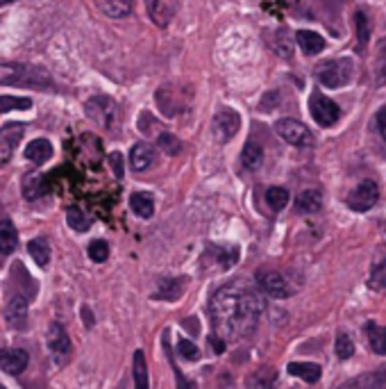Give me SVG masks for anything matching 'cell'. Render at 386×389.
<instances>
[{
  "instance_id": "12",
  "label": "cell",
  "mask_w": 386,
  "mask_h": 389,
  "mask_svg": "<svg viewBox=\"0 0 386 389\" xmlns=\"http://www.w3.org/2000/svg\"><path fill=\"white\" fill-rule=\"evenodd\" d=\"M5 319L11 330H26L28 328V301L26 296L14 294L5 307Z\"/></svg>"
},
{
  "instance_id": "48",
  "label": "cell",
  "mask_w": 386,
  "mask_h": 389,
  "mask_svg": "<svg viewBox=\"0 0 386 389\" xmlns=\"http://www.w3.org/2000/svg\"><path fill=\"white\" fill-rule=\"evenodd\" d=\"M0 389H5V387H3V385H0Z\"/></svg>"
},
{
  "instance_id": "36",
  "label": "cell",
  "mask_w": 386,
  "mask_h": 389,
  "mask_svg": "<svg viewBox=\"0 0 386 389\" xmlns=\"http://www.w3.org/2000/svg\"><path fill=\"white\" fill-rule=\"evenodd\" d=\"M334 353H336V358L338 360H350L355 356V341L350 335L341 333L336 337V344H334Z\"/></svg>"
},
{
  "instance_id": "24",
  "label": "cell",
  "mask_w": 386,
  "mask_h": 389,
  "mask_svg": "<svg viewBox=\"0 0 386 389\" xmlns=\"http://www.w3.org/2000/svg\"><path fill=\"white\" fill-rule=\"evenodd\" d=\"M241 164H243V169H248V171H257L264 164V148L259 144H254V142H248L241 151Z\"/></svg>"
},
{
  "instance_id": "40",
  "label": "cell",
  "mask_w": 386,
  "mask_h": 389,
  "mask_svg": "<svg viewBox=\"0 0 386 389\" xmlns=\"http://www.w3.org/2000/svg\"><path fill=\"white\" fill-rule=\"evenodd\" d=\"M368 284H370L372 289H382L384 284H386V257L382 262H377V265H372Z\"/></svg>"
},
{
  "instance_id": "10",
  "label": "cell",
  "mask_w": 386,
  "mask_h": 389,
  "mask_svg": "<svg viewBox=\"0 0 386 389\" xmlns=\"http://www.w3.org/2000/svg\"><path fill=\"white\" fill-rule=\"evenodd\" d=\"M45 344H48V351L53 353V358L57 364H64L71 356V339H68V333L64 330L62 324L53 321L48 326V335H45Z\"/></svg>"
},
{
  "instance_id": "46",
  "label": "cell",
  "mask_w": 386,
  "mask_h": 389,
  "mask_svg": "<svg viewBox=\"0 0 386 389\" xmlns=\"http://www.w3.org/2000/svg\"><path fill=\"white\" fill-rule=\"evenodd\" d=\"M82 316H85L87 326L91 328V326H93V319H91V312H89V307H82Z\"/></svg>"
},
{
  "instance_id": "15",
  "label": "cell",
  "mask_w": 386,
  "mask_h": 389,
  "mask_svg": "<svg viewBox=\"0 0 386 389\" xmlns=\"http://www.w3.org/2000/svg\"><path fill=\"white\" fill-rule=\"evenodd\" d=\"M384 385H386V371L380 369V371H372V373L357 375V378H350L338 389H382Z\"/></svg>"
},
{
  "instance_id": "43",
  "label": "cell",
  "mask_w": 386,
  "mask_h": 389,
  "mask_svg": "<svg viewBox=\"0 0 386 389\" xmlns=\"http://www.w3.org/2000/svg\"><path fill=\"white\" fill-rule=\"evenodd\" d=\"M109 164H112V169H114V176L121 180L123 174H125V169H123V155H121V153H112V155H109Z\"/></svg>"
},
{
  "instance_id": "37",
  "label": "cell",
  "mask_w": 386,
  "mask_h": 389,
  "mask_svg": "<svg viewBox=\"0 0 386 389\" xmlns=\"http://www.w3.org/2000/svg\"><path fill=\"white\" fill-rule=\"evenodd\" d=\"M375 85H386V39L377 46V57H375Z\"/></svg>"
},
{
  "instance_id": "38",
  "label": "cell",
  "mask_w": 386,
  "mask_h": 389,
  "mask_svg": "<svg viewBox=\"0 0 386 389\" xmlns=\"http://www.w3.org/2000/svg\"><path fill=\"white\" fill-rule=\"evenodd\" d=\"M157 146L161 148L163 153L166 155H180L182 153V142L178 139L175 134H168V132H163V134H159L157 137Z\"/></svg>"
},
{
  "instance_id": "30",
  "label": "cell",
  "mask_w": 386,
  "mask_h": 389,
  "mask_svg": "<svg viewBox=\"0 0 386 389\" xmlns=\"http://www.w3.org/2000/svg\"><path fill=\"white\" fill-rule=\"evenodd\" d=\"M32 110V100L26 96H0V114Z\"/></svg>"
},
{
  "instance_id": "7",
  "label": "cell",
  "mask_w": 386,
  "mask_h": 389,
  "mask_svg": "<svg viewBox=\"0 0 386 389\" xmlns=\"http://www.w3.org/2000/svg\"><path fill=\"white\" fill-rule=\"evenodd\" d=\"M239 128H241L239 112H234L230 107H220L214 114V119H212V132H214V139L216 142H220V144L230 142L232 137L239 132Z\"/></svg>"
},
{
  "instance_id": "33",
  "label": "cell",
  "mask_w": 386,
  "mask_h": 389,
  "mask_svg": "<svg viewBox=\"0 0 386 389\" xmlns=\"http://www.w3.org/2000/svg\"><path fill=\"white\" fill-rule=\"evenodd\" d=\"M355 26H357V50H364L370 39V23L364 11H357L355 14Z\"/></svg>"
},
{
  "instance_id": "45",
  "label": "cell",
  "mask_w": 386,
  "mask_h": 389,
  "mask_svg": "<svg viewBox=\"0 0 386 389\" xmlns=\"http://www.w3.org/2000/svg\"><path fill=\"white\" fill-rule=\"evenodd\" d=\"M209 341H212V346H214L216 353H223L225 351V339H220L218 335H212V337H209Z\"/></svg>"
},
{
  "instance_id": "3",
  "label": "cell",
  "mask_w": 386,
  "mask_h": 389,
  "mask_svg": "<svg viewBox=\"0 0 386 389\" xmlns=\"http://www.w3.org/2000/svg\"><path fill=\"white\" fill-rule=\"evenodd\" d=\"M355 73V64L350 57H338V60H327L318 68H316V75H318V82L327 89H341L345 87Z\"/></svg>"
},
{
  "instance_id": "26",
  "label": "cell",
  "mask_w": 386,
  "mask_h": 389,
  "mask_svg": "<svg viewBox=\"0 0 386 389\" xmlns=\"http://www.w3.org/2000/svg\"><path fill=\"white\" fill-rule=\"evenodd\" d=\"M132 373H134V389H148L150 380H148V362L144 351L134 353V362H132Z\"/></svg>"
},
{
  "instance_id": "14",
  "label": "cell",
  "mask_w": 386,
  "mask_h": 389,
  "mask_svg": "<svg viewBox=\"0 0 386 389\" xmlns=\"http://www.w3.org/2000/svg\"><path fill=\"white\" fill-rule=\"evenodd\" d=\"M157 162V151L155 146L150 144H134L132 151H130V166L136 171V174H141V171H148Z\"/></svg>"
},
{
  "instance_id": "20",
  "label": "cell",
  "mask_w": 386,
  "mask_h": 389,
  "mask_svg": "<svg viewBox=\"0 0 386 389\" xmlns=\"http://www.w3.org/2000/svg\"><path fill=\"white\" fill-rule=\"evenodd\" d=\"M323 208V196H321V191H316V189H305L302 193H298V198H296V210L300 214H313V212H318Z\"/></svg>"
},
{
  "instance_id": "23",
  "label": "cell",
  "mask_w": 386,
  "mask_h": 389,
  "mask_svg": "<svg viewBox=\"0 0 386 389\" xmlns=\"http://www.w3.org/2000/svg\"><path fill=\"white\" fill-rule=\"evenodd\" d=\"M296 41L300 43V48L305 50L307 55H318L325 50V39L321 37L318 32H309V30H300L296 34Z\"/></svg>"
},
{
  "instance_id": "22",
  "label": "cell",
  "mask_w": 386,
  "mask_h": 389,
  "mask_svg": "<svg viewBox=\"0 0 386 389\" xmlns=\"http://www.w3.org/2000/svg\"><path fill=\"white\" fill-rule=\"evenodd\" d=\"M53 157V146L48 139H34L26 148V159H30L32 164H43Z\"/></svg>"
},
{
  "instance_id": "17",
  "label": "cell",
  "mask_w": 386,
  "mask_h": 389,
  "mask_svg": "<svg viewBox=\"0 0 386 389\" xmlns=\"http://www.w3.org/2000/svg\"><path fill=\"white\" fill-rule=\"evenodd\" d=\"M184 287H186V278L161 280L157 292H155V299H159V301H178L180 296L184 294Z\"/></svg>"
},
{
  "instance_id": "44",
  "label": "cell",
  "mask_w": 386,
  "mask_h": 389,
  "mask_svg": "<svg viewBox=\"0 0 386 389\" xmlns=\"http://www.w3.org/2000/svg\"><path fill=\"white\" fill-rule=\"evenodd\" d=\"M377 125H380V134L384 137V142H386V107H382L377 112Z\"/></svg>"
},
{
  "instance_id": "42",
  "label": "cell",
  "mask_w": 386,
  "mask_h": 389,
  "mask_svg": "<svg viewBox=\"0 0 386 389\" xmlns=\"http://www.w3.org/2000/svg\"><path fill=\"white\" fill-rule=\"evenodd\" d=\"M275 50L282 57L294 55V46H291V39L286 37V30H279V34L275 37Z\"/></svg>"
},
{
  "instance_id": "27",
  "label": "cell",
  "mask_w": 386,
  "mask_h": 389,
  "mask_svg": "<svg viewBox=\"0 0 386 389\" xmlns=\"http://www.w3.org/2000/svg\"><path fill=\"white\" fill-rule=\"evenodd\" d=\"M23 196H26V201H37L41 198L45 193V185H43V178L39 174H30L23 178Z\"/></svg>"
},
{
  "instance_id": "35",
  "label": "cell",
  "mask_w": 386,
  "mask_h": 389,
  "mask_svg": "<svg viewBox=\"0 0 386 389\" xmlns=\"http://www.w3.org/2000/svg\"><path fill=\"white\" fill-rule=\"evenodd\" d=\"M275 383H277V371H273V369H264L248 380V385L252 389H273Z\"/></svg>"
},
{
  "instance_id": "5",
  "label": "cell",
  "mask_w": 386,
  "mask_h": 389,
  "mask_svg": "<svg viewBox=\"0 0 386 389\" xmlns=\"http://www.w3.org/2000/svg\"><path fill=\"white\" fill-rule=\"evenodd\" d=\"M309 112H311V119L318 125H323V128H330V125H334L338 117H341V110H338L336 102L330 100L325 94H321V91H313L309 96Z\"/></svg>"
},
{
  "instance_id": "47",
  "label": "cell",
  "mask_w": 386,
  "mask_h": 389,
  "mask_svg": "<svg viewBox=\"0 0 386 389\" xmlns=\"http://www.w3.org/2000/svg\"><path fill=\"white\" fill-rule=\"evenodd\" d=\"M9 3H14V0H0V7H5V5H9Z\"/></svg>"
},
{
  "instance_id": "2",
  "label": "cell",
  "mask_w": 386,
  "mask_h": 389,
  "mask_svg": "<svg viewBox=\"0 0 386 389\" xmlns=\"http://www.w3.org/2000/svg\"><path fill=\"white\" fill-rule=\"evenodd\" d=\"M0 85H14V87H34L45 89L50 87V75L43 73L37 66L28 64H0Z\"/></svg>"
},
{
  "instance_id": "28",
  "label": "cell",
  "mask_w": 386,
  "mask_h": 389,
  "mask_svg": "<svg viewBox=\"0 0 386 389\" xmlns=\"http://www.w3.org/2000/svg\"><path fill=\"white\" fill-rule=\"evenodd\" d=\"M366 333L370 348L377 353V356H386V328H380L375 324H366Z\"/></svg>"
},
{
  "instance_id": "31",
  "label": "cell",
  "mask_w": 386,
  "mask_h": 389,
  "mask_svg": "<svg viewBox=\"0 0 386 389\" xmlns=\"http://www.w3.org/2000/svg\"><path fill=\"white\" fill-rule=\"evenodd\" d=\"M66 223L71 225L75 233H87L91 228V219L80 208H68L66 210Z\"/></svg>"
},
{
  "instance_id": "6",
  "label": "cell",
  "mask_w": 386,
  "mask_h": 389,
  "mask_svg": "<svg viewBox=\"0 0 386 389\" xmlns=\"http://www.w3.org/2000/svg\"><path fill=\"white\" fill-rule=\"evenodd\" d=\"M380 201V187H377V182H372V180H364V182H359V185L348 193V208L350 210H355V212H368L372 210L377 205Z\"/></svg>"
},
{
  "instance_id": "21",
  "label": "cell",
  "mask_w": 386,
  "mask_h": 389,
  "mask_svg": "<svg viewBox=\"0 0 386 389\" xmlns=\"http://www.w3.org/2000/svg\"><path fill=\"white\" fill-rule=\"evenodd\" d=\"M130 208L139 219H150L155 214V201L146 191H136L130 196Z\"/></svg>"
},
{
  "instance_id": "11",
  "label": "cell",
  "mask_w": 386,
  "mask_h": 389,
  "mask_svg": "<svg viewBox=\"0 0 386 389\" xmlns=\"http://www.w3.org/2000/svg\"><path fill=\"white\" fill-rule=\"evenodd\" d=\"M23 134H26V125L23 123H7L0 128V166H5L11 159Z\"/></svg>"
},
{
  "instance_id": "29",
  "label": "cell",
  "mask_w": 386,
  "mask_h": 389,
  "mask_svg": "<svg viewBox=\"0 0 386 389\" xmlns=\"http://www.w3.org/2000/svg\"><path fill=\"white\" fill-rule=\"evenodd\" d=\"M148 14L153 18L159 28H163L171 18V9H166V0H146Z\"/></svg>"
},
{
  "instance_id": "34",
  "label": "cell",
  "mask_w": 386,
  "mask_h": 389,
  "mask_svg": "<svg viewBox=\"0 0 386 389\" xmlns=\"http://www.w3.org/2000/svg\"><path fill=\"white\" fill-rule=\"evenodd\" d=\"M212 253L216 255V262L220 265V269H230L237 265V260H239V248H234V246L212 248Z\"/></svg>"
},
{
  "instance_id": "16",
  "label": "cell",
  "mask_w": 386,
  "mask_h": 389,
  "mask_svg": "<svg viewBox=\"0 0 386 389\" xmlns=\"http://www.w3.org/2000/svg\"><path fill=\"white\" fill-rule=\"evenodd\" d=\"M286 371L305 383H318L323 375V369L316 362H291Z\"/></svg>"
},
{
  "instance_id": "4",
  "label": "cell",
  "mask_w": 386,
  "mask_h": 389,
  "mask_svg": "<svg viewBox=\"0 0 386 389\" xmlns=\"http://www.w3.org/2000/svg\"><path fill=\"white\" fill-rule=\"evenodd\" d=\"M275 132L282 137V139L291 146H298V148H307L313 146V134L307 128L305 123H300L296 119H279L275 123Z\"/></svg>"
},
{
  "instance_id": "8",
  "label": "cell",
  "mask_w": 386,
  "mask_h": 389,
  "mask_svg": "<svg viewBox=\"0 0 386 389\" xmlns=\"http://www.w3.org/2000/svg\"><path fill=\"white\" fill-rule=\"evenodd\" d=\"M257 284L273 299H289L294 294V287L289 284V280L275 269H259L257 271Z\"/></svg>"
},
{
  "instance_id": "32",
  "label": "cell",
  "mask_w": 386,
  "mask_h": 389,
  "mask_svg": "<svg viewBox=\"0 0 386 389\" xmlns=\"http://www.w3.org/2000/svg\"><path fill=\"white\" fill-rule=\"evenodd\" d=\"M291 196H289V191L284 187H271L266 191V203H268V208L279 212V210H284L286 205H289Z\"/></svg>"
},
{
  "instance_id": "18",
  "label": "cell",
  "mask_w": 386,
  "mask_h": 389,
  "mask_svg": "<svg viewBox=\"0 0 386 389\" xmlns=\"http://www.w3.org/2000/svg\"><path fill=\"white\" fill-rule=\"evenodd\" d=\"M18 246V230L9 219L0 221V253L11 255Z\"/></svg>"
},
{
  "instance_id": "41",
  "label": "cell",
  "mask_w": 386,
  "mask_h": 389,
  "mask_svg": "<svg viewBox=\"0 0 386 389\" xmlns=\"http://www.w3.org/2000/svg\"><path fill=\"white\" fill-rule=\"evenodd\" d=\"M178 353H180V358L186 360V362H195L198 356H200L198 346L193 344V341H189V339H180L178 341Z\"/></svg>"
},
{
  "instance_id": "13",
  "label": "cell",
  "mask_w": 386,
  "mask_h": 389,
  "mask_svg": "<svg viewBox=\"0 0 386 389\" xmlns=\"http://www.w3.org/2000/svg\"><path fill=\"white\" fill-rule=\"evenodd\" d=\"M30 356L23 348H0V369L9 375H21L28 369Z\"/></svg>"
},
{
  "instance_id": "25",
  "label": "cell",
  "mask_w": 386,
  "mask_h": 389,
  "mask_svg": "<svg viewBox=\"0 0 386 389\" xmlns=\"http://www.w3.org/2000/svg\"><path fill=\"white\" fill-rule=\"evenodd\" d=\"M28 253L34 260V265H39L41 269L48 267V262H50V244L45 242L43 237L32 239V242L28 244Z\"/></svg>"
},
{
  "instance_id": "9",
  "label": "cell",
  "mask_w": 386,
  "mask_h": 389,
  "mask_svg": "<svg viewBox=\"0 0 386 389\" xmlns=\"http://www.w3.org/2000/svg\"><path fill=\"white\" fill-rule=\"evenodd\" d=\"M87 117L93 121L102 125V128H112L114 121H116V102L109 98V96H93L87 100Z\"/></svg>"
},
{
  "instance_id": "39",
  "label": "cell",
  "mask_w": 386,
  "mask_h": 389,
  "mask_svg": "<svg viewBox=\"0 0 386 389\" xmlns=\"http://www.w3.org/2000/svg\"><path fill=\"white\" fill-rule=\"evenodd\" d=\"M87 253H89V257L93 260V262H104L109 257V244L107 242H102V239H96V242H91L89 244V248H87Z\"/></svg>"
},
{
  "instance_id": "1",
  "label": "cell",
  "mask_w": 386,
  "mask_h": 389,
  "mask_svg": "<svg viewBox=\"0 0 386 389\" xmlns=\"http://www.w3.org/2000/svg\"><path fill=\"white\" fill-rule=\"evenodd\" d=\"M266 310V299L248 284L230 282L214 292L209 301L214 335L220 339H243L250 337Z\"/></svg>"
},
{
  "instance_id": "19",
  "label": "cell",
  "mask_w": 386,
  "mask_h": 389,
  "mask_svg": "<svg viewBox=\"0 0 386 389\" xmlns=\"http://www.w3.org/2000/svg\"><path fill=\"white\" fill-rule=\"evenodd\" d=\"M96 5L109 18H125L132 14V0H96Z\"/></svg>"
}]
</instances>
